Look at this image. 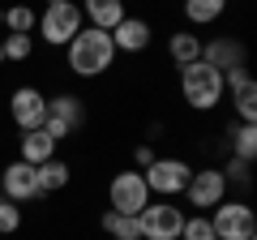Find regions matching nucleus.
Listing matches in <instances>:
<instances>
[{"mask_svg":"<svg viewBox=\"0 0 257 240\" xmlns=\"http://www.w3.org/2000/svg\"><path fill=\"white\" fill-rule=\"evenodd\" d=\"M184 197H189V206H197V214H210L219 202H227V180L219 167H193Z\"/></svg>","mask_w":257,"mask_h":240,"instance_id":"nucleus-9","label":"nucleus"},{"mask_svg":"<svg viewBox=\"0 0 257 240\" xmlns=\"http://www.w3.org/2000/svg\"><path fill=\"white\" fill-rule=\"evenodd\" d=\"M227 13V0H184V22L189 26H214Z\"/></svg>","mask_w":257,"mask_h":240,"instance_id":"nucleus-20","label":"nucleus"},{"mask_svg":"<svg viewBox=\"0 0 257 240\" xmlns=\"http://www.w3.org/2000/svg\"><path fill=\"white\" fill-rule=\"evenodd\" d=\"M0 26H5V5H0Z\"/></svg>","mask_w":257,"mask_h":240,"instance_id":"nucleus-28","label":"nucleus"},{"mask_svg":"<svg viewBox=\"0 0 257 240\" xmlns=\"http://www.w3.org/2000/svg\"><path fill=\"white\" fill-rule=\"evenodd\" d=\"M227 155L253 163V159H257V125H244V120L227 125Z\"/></svg>","mask_w":257,"mask_h":240,"instance_id":"nucleus-18","label":"nucleus"},{"mask_svg":"<svg viewBox=\"0 0 257 240\" xmlns=\"http://www.w3.org/2000/svg\"><path fill=\"white\" fill-rule=\"evenodd\" d=\"M231 90V107H236V120H244V125H257V82L253 73H231L227 82H223Z\"/></svg>","mask_w":257,"mask_h":240,"instance_id":"nucleus-14","label":"nucleus"},{"mask_svg":"<svg viewBox=\"0 0 257 240\" xmlns=\"http://www.w3.org/2000/svg\"><path fill=\"white\" fill-rule=\"evenodd\" d=\"M43 129H47V138H52V142H69L73 133L86 129V103L77 99V94H69V90L52 94V99H47Z\"/></svg>","mask_w":257,"mask_h":240,"instance_id":"nucleus-5","label":"nucleus"},{"mask_svg":"<svg viewBox=\"0 0 257 240\" xmlns=\"http://www.w3.org/2000/svg\"><path fill=\"white\" fill-rule=\"evenodd\" d=\"M223 94H227L223 73H219V69H210L206 60H193V65L180 69V99L189 103L193 111H214L223 103Z\"/></svg>","mask_w":257,"mask_h":240,"instance_id":"nucleus-2","label":"nucleus"},{"mask_svg":"<svg viewBox=\"0 0 257 240\" xmlns=\"http://www.w3.org/2000/svg\"><path fill=\"white\" fill-rule=\"evenodd\" d=\"M35 26H39V13L30 9L26 0L13 5V9H5V30L9 35H35Z\"/></svg>","mask_w":257,"mask_h":240,"instance_id":"nucleus-22","label":"nucleus"},{"mask_svg":"<svg viewBox=\"0 0 257 240\" xmlns=\"http://www.w3.org/2000/svg\"><path fill=\"white\" fill-rule=\"evenodd\" d=\"M69 180H73V167L64 163V159H47V163L35 167V185H39V197L47 193H60V189H69Z\"/></svg>","mask_w":257,"mask_h":240,"instance_id":"nucleus-17","label":"nucleus"},{"mask_svg":"<svg viewBox=\"0 0 257 240\" xmlns=\"http://www.w3.org/2000/svg\"><path fill=\"white\" fill-rule=\"evenodd\" d=\"M202 60H206L210 69H219L223 82H227L231 73H244V69H248V52H244V43H240V39H231V35L202 39Z\"/></svg>","mask_w":257,"mask_h":240,"instance_id":"nucleus-10","label":"nucleus"},{"mask_svg":"<svg viewBox=\"0 0 257 240\" xmlns=\"http://www.w3.org/2000/svg\"><path fill=\"white\" fill-rule=\"evenodd\" d=\"M99 227L107 231L111 240H142V223H138V214H116V210H103Z\"/></svg>","mask_w":257,"mask_h":240,"instance_id":"nucleus-21","label":"nucleus"},{"mask_svg":"<svg viewBox=\"0 0 257 240\" xmlns=\"http://www.w3.org/2000/svg\"><path fill=\"white\" fill-rule=\"evenodd\" d=\"M155 159H159V155H155V146H146V142H142V146L133 150V167H138V172H146V167L155 163Z\"/></svg>","mask_w":257,"mask_h":240,"instance_id":"nucleus-27","label":"nucleus"},{"mask_svg":"<svg viewBox=\"0 0 257 240\" xmlns=\"http://www.w3.org/2000/svg\"><path fill=\"white\" fill-rule=\"evenodd\" d=\"M47 5H60V0H47Z\"/></svg>","mask_w":257,"mask_h":240,"instance_id":"nucleus-30","label":"nucleus"},{"mask_svg":"<svg viewBox=\"0 0 257 240\" xmlns=\"http://www.w3.org/2000/svg\"><path fill=\"white\" fill-rule=\"evenodd\" d=\"M210 227L219 240H257V214L248 202H219L210 210Z\"/></svg>","mask_w":257,"mask_h":240,"instance_id":"nucleus-7","label":"nucleus"},{"mask_svg":"<svg viewBox=\"0 0 257 240\" xmlns=\"http://www.w3.org/2000/svg\"><path fill=\"white\" fill-rule=\"evenodd\" d=\"M82 18L94 30H111L120 18H128V9H124V0H82Z\"/></svg>","mask_w":257,"mask_h":240,"instance_id":"nucleus-16","label":"nucleus"},{"mask_svg":"<svg viewBox=\"0 0 257 240\" xmlns=\"http://www.w3.org/2000/svg\"><path fill=\"white\" fill-rule=\"evenodd\" d=\"M248 167H253V163H244V159H227L219 172H223V180H227V185H231V180H236V185H248V180H253V176H248Z\"/></svg>","mask_w":257,"mask_h":240,"instance_id":"nucleus-26","label":"nucleus"},{"mask_svg":"<svg viewBox=\"0 0 257 240\" xmlns=\"http://www.w3.org/2000/svg\"><path fill=\"white\" fill-rule=\"evenodd\" d=\"M142 176H146L150 197H180L184 185H189V176H193V163L180 159V155H159Z\"/></svg>","mask_w":257,"mask_h":240,"instance_id":"nucleus-6","label":"nucleus"},{"mask_svg":"<svg viewBox=\"0 0 257 240\" xmlns=\"http://www.w3.org/2000/svg\"><path fill=\"white\" fill-rule=\"evenodd\" d=\"M138 223H142V240H180L184 206H176L172 197H159L138 214Z\"/></svg>","mask_w":257,"mask_h":240,"instance_id":"nucleus-8","label":"nucleus"},{"mask_svg":"<svg viewBox=\"0 0 257 240\" xmlns=\"http://www.w3.org/2000/svg\"><path fill=\"white\" fill-rule=\"evenodd\" d=\"M18 227H22V206L0 193V236H13Z\"/></svg>","mask_w":257,"mask_h":240,"instance_id":"nucleus-25","label":"nucleus"},{"mask_svg":"<svg viewBox=\"0 0 257 240\" xmlns=\"http://www.w3.org/2000/svg\"><path fill=\"white\" fill-rule=\"evenodd\" d=\"M150 202H155V197H150L146 176H142L138 167H124V172H116L107 180V210H116V214H142Z\"/></svg>","mask_w":257,"mask_h":240,"instance_id":"nucleus-4","label":"nucleus"},{"mask_svg":"<svg viewBox=\"0 0 257 240\" xmlns=\"http://www.w3.org/2000/svg\"><path fill=\"white\" fill-rule=\"evenodd\" d=\"M0 65H5V47H0Z\"/></svg>","mask_w":257,"mask_h":240,"instance_id":"nucleus-29","label":"nucleus"},{"mask_svg":"<svg viewBox=\"0 0 257 240\" xmlns=\"http://www.w3.org/2000/svg\"><path fill=\"white\" fill-rule=\"evenodd\" d=\"M180 240H219V236H214V227H210V214H184Z\"/></svg>","mask_w":257,"mask_h":240,"instance_id":"nucleus-24","label":"nucleus"},{"mask_svg":"<svg viewBox=\"0 0 257 240\" xmlns=\"http://www.w3.org/2000/svg\"><path fill=\"white\" fill-rule=\"evenodd\" d=\"M0 47H5V60L26 65L30 56H35V35H5V39H0Z\"/></svg>","mask_w":257,"mask_h":240,"instance_id":"nucleus-23","label":"nucleus"},{"mask_svg":"<svg viewBox=\"0 0 257 240\" xmlns=\"http://www.w3.org/2000/svg\"><path fill=\"white\" fill-rule=\"evenodd\" d=\"M64 65L73 69L77 77H103L111 65H116V43H111L107 30L82 26L73 35V43L64 47Z\"/></svg>","mask_w":257,"mask_h":240,"instance_id":"nucleus-1","label":"nucleus"},{"mask_svg":"<svg viewBox=\"0 0 257 240\" xmlns=\"http://www.w3.org/2000/svg\"><path fill=\"white\" fill-rule=\"evenodd\" d=\"M9 120L18 125V133L43 129V120H47V94L39 90V86H18V90L9 94Z\"/></svg>","mask_w":257,"mask_h":240,"instance_id":"nucleus-11","label":"nucleus"},{"mask_svg":"<svg viewBox=\"0 0 257 240\" xmlns=\"http://www.w3.org/2000/svg\"><path fill=\"white\" fill-rule=\"evenodd\" d=\"M0 189H5V197L9 202H39V185H35V167L22 163V159H13L5 172H0Z\"/></svg>","mask_w":257,"mask_h":240,"instance_id":"nucleus-13","label":"nucleus"},{"mask_svg":"<svg viewBox=\"0 0 257 240\" xmlns=\"http://www.w3.org/2000/svg\"><path fill=\"white\" fill-rule=\"evenodd\" d=\"M107 35H111V43H116V56L120 52H124V56H138V52H146V47H150L155 30H150L146 18H120Z\"/></svg>","mask_w":257,"mask_h":240,"instance_id":"nucleus-12","label":"nucleus"},{"mask_svg":"<svg viewBox=\"0 0 257 240\" xmlns=\"http://www.w3.org/2000/svg\"><path fill=\"white\" fill-rule=\"evenodd\" d=\"M82 26H86L82 5H77V0H60V5H47V9L39 13L35 35L43 39L47 47H69V43H73V35H77Z\"/></svg>","mask_w":257,"mask_h":240,"instance_id":"nucleus-3","label":"nucleus"},{"mask_svg":"<svg viewBox=\"0 0 257 240\" xmlns=\"http://www.w3.org/2000/svg\"><path fill=\"white\" fill-rule=\"evenodd\" d=\"M167 56H172L176 69L193 65V60H202V35H193V30H176V35L167 39Z\"/></svg>","mask_w":257,"mask_h":240,"instance_id":"nucleus-19","label":"nucleus"},{"mask_svg":"<svg viewBox=\"0 0 257 240\" xmlns=\"http://www.w3.org/2000/svg\"><path fill=\"white\" fill-rule=\"evenodd\" d=\"M56 150H60V142L47 138V129H26V133L18 138V159H22V163H30V167L56 159Z\"/></svg>","mask_w":257,"mask_h":240,"instance_id":"nucleus-15","label":"nucleus"}]
</instances>
